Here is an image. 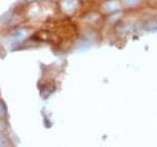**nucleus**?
<instances>
[{
    "instance_id": "nucleus-3",
    "label": "nucleus",
    "mask_w": 157,
    "mask_h": 147,
    "mask_svg": "<svg viewBox=\"0 0 157 147\" xmlns=\"http://www.w3.org/2000/svg\"><path fill=\"white\" fill-rule=\"evenodd\" d=\"M7 117V108L3 102H0V119L5 120Z\"/></svg>"
},
{
    "instance_id": "nucleus-2",
    "label": "nucleus",
    "mask_w": 157,
    "mask_h": 147,
    "mask_svg": "<svg viewBox=\"0 0 157 147\" xmlns=\"http://www.w3.org/2000/svg\"><path fill=\"white\" fill-rule=\"evenodd\" d=\"M10 142L8 137L5 135L3 132H0V147H4V146H9Z\"/></svg>"
},
{
    "instance_id": "nucleus-1",
    "label": "nucleus",
    "mask_w": 157,
    "mask_h": 147,
    "mask_svg": "<svg viewBox=\"0 0 157 147\" xmlns=\"http://www.w3.org/2000/svg\"><path fill=\"white\" fill-rule=\"evenodd\" d=\"M31 32V28H20V29H17L16 32L12 33L11 37H13L14 39H16V40H20V39L24 38L25 36H28L29 33Z\"/></svg>"
},
{
    "instance_id": "nucleus-4",
    "label": "nucleus",
    "mask_w": 157,
    "mask_h": 147,
    "mask_svg": "<svg viewBox=\"0 0 157 147\" xmlns=\"http://www.w3.org/2000/svg\"><path fill=\"white\" fill-rule=\"evenodd\" d=\"M7 124H6V122H5V120H1L0 119V132H3L7 130Z\"/></svg>"
}]
</instances>
